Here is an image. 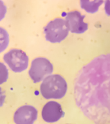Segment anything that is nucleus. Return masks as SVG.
<instances>
[{"mask_svg":"<svg viewBox=\"0 0 110 124\" xmlns=\"http://www.w3.org/2000/svg\"><path fill=\"white\" fill-rule=\"evenodd\" d=\"M76 104L96 124H110V54L84 66L74 81Z\"/></svg>","mask_w":110,"mask_h":124,"instance_id":"nucleus-1","label":"nucleus"},{"mask_svg":"<svg viewBox=\"0 0 110 124\" xmlns=\"http://www.w3.org/2000/svg\"><path fill=\"white\" fill-rule=\"evenodd\" d=\"M68 85L62 76L59 74L50 75L44 78L40 86L41 94L45 99L62 98L67 91Z\"/></svg>","mask_w":110,"mask_h":124,"instance_id":"nucleus-2","label":"nucleus"},{"mask_svg":"<svg viewBox=\"0 0 110 124\" xmlns=\"http://www.w3.org/2000/svg\"><path fill=\"white\" fill-rule=\"evenodd\" d=\"M45 38L53 43H60L68 36L69 30L65 19L55 18L50 21L44 28Z\"/></svg>","mask_w":110,"mask_h":124,"instance_id":"nucleus-3","label":"nucleus"},{"mask_svg":"<svg viewBox=\"0 0 110 124\" xmlns=\"http://www.w3.org/2000/svg\"><path fill=\"white\" fill-rule=\"evenodd\" d=\"M54 67L45 58H37L33 60L29 70V76L34 83H39L52 73Z\"/></svg>","mask_w":110,"mask_h":124,"instance_id":"nucleus-4","label":"nucleus"},{"mask_svg":"<svg viewBox=\"0 0 110 124\" xmlns=\"http://www.w3.org/2000/svg\"><path fill=\"white\" fill-rule=\"evenodd\" d=\"M3 60L10 69L14 72H21L28 66V57L20 49H12L3 56Z\"/></svg>","mask_w":110,"mask_h":124,"instance_id":"nucleus-5","label":"nucleus"},{"mask_svg":"<svg viewBox=\"0 0 110 124\" xmlns=\"http://www.w3.org/2000/svg\"><path fill=\"white\" fill-rule=\"evenodd\" d=\"M85 16L82 15L80 12L73 10L68 12L65 17L69 31L75 34H82L88 29V23L84 21Z\"/></svg>","mask_w":110,"mask_h":124,"instance_id":"nucleus-6","label":"nucleus"},{"mask_svg":"<svg viewBox=\"0 0 110 124\" xmlns=\"http://www.w3.org/2000/svg\"><path fill=\"white\" fill-rule=\"evenodd\" d=\"M37 118V109L28 105L20 107L14 115V121L15 124H33Z\"/></svg>","mask_w":110,"mask_h":124,"instance_id":"nucleus-7","label":"nucleus"},{"mask_svg":"<svg viewBox=\"0 0 110 124\" xmlns=\"http://www.w3.org/2000/svg\"><path fill=\"white\" fill-rule=\"evenodd\" d=\"M42 118L46 122L54 123L64 116V112L59 103L50 101L44 105L42 110Z\"/></svg>","mask_w":110,"mask_h":124,"instance_id":"nucleus-8","label":"nucleus"},{"mask_svg":"<svg viewBox=\"0 0 110 124\" xmlns=\"http://www.w3.org/2000/svg\"><path fill=\"white\" fill-rule=\"evenodd\" d=\"M103 3L104 0H80L81 8L90 14L96 13Z\"/></svg>","mask_w":110,"mask_h":124,"instance_id":"nucleus-9","label":"nucleus"},{"mask_svg":"<svg viewBox=\"0 0 110 124\" xmlns=\"http://www.w3.org/2000/svg\"><path fill=\"white\" fill-rule=\"evenodd\" d=\"M9 43V35L5 29L0 27V53L7 48Z\"/></svg>","mask_w":110,"mask_h":124,"instance_id":"nucleus-10","label":"nucleus"},{"mask_svg":"<svg viewBox=\"0 0 110 124\" xmlns=\"http://www.w3.org/2000/svg\"><path fill=\"white\" fill-rule=\"evenodd\" d=\"M8 78V70L4 63L0 62V85L7 81Z\"/></svg>","mask_w":110,"mask_h":124,"instance_id":"nucleus-11","label":"nucleus"},{"mask_svg":"<svg viewBox=\"0 0 110 124\" xmlns=\"http://www.w3.org/2000/svg\"><path fill=\"white\" fill-rule=\"evenodd\" d=\"M7 13V7L3 1L0 0V21L3 19Z\"/></svg>","mask_w":110,"mask_h":124,"instance_id":"nucleus-12","label":"nucleus"},{"mask_svg":"<svg viewBox=\"0 0 110 124\" xmlns=\"http://www.w3.org/2000/svg\"><path fill=\"white\" fill-rule=\"evenodd\" d=\"M104 10H105L106 14L110 16V0H105Z\"/></svg>","mask_w":110,"mask_h":124,"instance_id":"nucleus-13","label":"nucleus"},{"mask_svg":"<svg viewBox=\"0 0 110 124\" xmlns=\"http://www.w3.org/2000/svg\"><path fill=\"white\" fill-rule=\"evenodd\" d=\"M5 100V94L0 87V107H1L3 105Z\"/></svg>","mask_w":110,"mask_h":124,"instance_id":"nucleus-14","label":"nucleus"}]
</instances>
